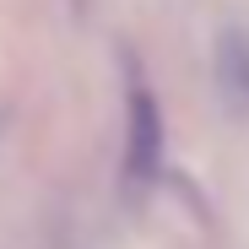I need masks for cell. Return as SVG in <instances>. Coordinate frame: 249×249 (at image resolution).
Here are the masks:
<instances>
[{
    "label": "cell",
    "instance_id": "cell-1",
    "mask_svg": "<svg viewBox=\"0 0 249 249\" xmlns=\"http://www.w3.org/2000/svg\"><path fill=\"white\" fill-rule=\"evenodd\" d=\"M124 174L136 184H146L157 168H162V114H157V98L146 87H130V108H124Z\"/></svg>",
    "mask_w": 249,
    "mask_h": 249
},
{
    "label": "cell",
    "instance_id": "cell-2",
    "mask_svg": "<svg viewBox=\"0 0 249 249\" xmlns=\"http://www.w3.org/2000/svg\"><path fill=\"white\" fill-rule=\"evenodd\" d=\"M217 87L228 98V108H249V38L244 33H222L217 38Z\"/></svg>",
    "mask_w": 249,
    "mask_h": 249
}]
</instances>
